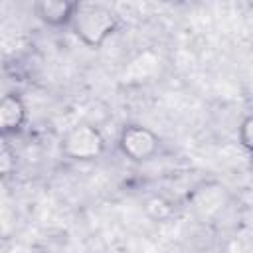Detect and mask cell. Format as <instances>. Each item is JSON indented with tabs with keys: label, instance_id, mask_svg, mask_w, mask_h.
<instances>
[{
	"label": "cell",
	"instance_id": "1",
	"mask_svg": "<svg viewBox=\"0 0 253 253\" xmlns=\"http://www.w3.org/2000/svg\"><path fill=\"white\" fill-rule=\"evenodd\" d=\"M119 26H121V20L117 12H113L111 8L103 4H81L73 18L71 30L81 43L97 49L111 36L117 34Z\"/></svg>",
	"mask_w": 253,
	"mask_h": 253
},
{
	"label": "cell",
	"instance_id": "2",
	"mask_svg": "<svg viewBox=\"0 0 253 253\" xmlns=\"http://www.w3.org/2000/svg\"><path fill=\"white\" fill-rule=\"evenodd\" d=\"M107 144L103 132L91 123L73 125L61 138V152L75 162H91L103 156Z\"/></svg>",
	"mask_w": 253,
	"mask_h": 253
},
{
	"label": "cell",
	"instance_id": "3",
	"mask_svg": "<svg viewBox=\"0 0 253 253\" xmlns=\"http://www.w3.org/2000/svg\"><path fill=\"white\" fill-rule=\"evenodd\" d=\"M119 150L132 162H146L160 150V136L144 125H125L119 132Z\"/></svg>",
	"mask_w": 253,
	"mask_h": 253
},
{
	"label": "cell",
	"instance_id": "4",
	"mask_svg": "<svg viewBox=\"0 0 253 253\" xmlns=\"http://www.w3.org/2000/svg\"><path fill=\"white\" fill-rule=\"evenodd\" d=\"M188 204L198 217L210 219L225 208L227 190L219 182H204V184L196 186L194 192L188 196Z\"/></svg>",
	"mask_w": 253,
	"mask_h": 253
},
{
	"label": "cell",
	"instance_id": "5",
	"mask_svg": "<svg viewBox=\"0 0 253 253\" xmlns=\"http://www.w3.org/2000/svg\"><path fill=\"white\" fill-rule=\"evenodd\" d=\"M81 2L71 0H38L34 2V14L49 28H65L73 24V18Z\"/></svg>",
	"mask_w": 253,
	"mask_h": 253
},
{
	"label": "cell",
	"instance_id": "6",
	"mask_svg": "<svg viewBox=\"0 0 253 253\" xmlns=\"http://www.w3.org/2000/svg\"><path fill=\"white\" fill-rule=\"evenodd\" d=\"M28 121V107L20 93L10 91L0 101V132L4 138L18 134Z\"/></svg>",
	"mask_w": 253,
	"mask_h": 253
},
{
	"label": "cell",
	"instance_id": "7",
	"mask_svg": "<svg viewBox=\"0 0 253 253\" xmlns=\"http://www.w3.org/2000/svg\"><path fill=\"white\" fill-rule=\"evenodd\" d=\"M237 138H239V144L253 156V113L247 115V117L239 123Z\"/></svg>",
	"mask_w": 253,
	"mask_h": 253
},
{
	"label": "cell",
	"instance_id": "8",
	"mask_svg": "<svg viewBox=\"0 0 253 253\" xmlns=\"http://www.w3.org/2000/svg\"><path fill=\"white\" fill-rule=\"evenodd\" d=\"M14 170H16V154H14V150L4 142V144H2V152H0V172H2L4 178H8Z\"/></svg>",
	"mask_w": 253,
	"mask_h": 253
}]
</instances>
